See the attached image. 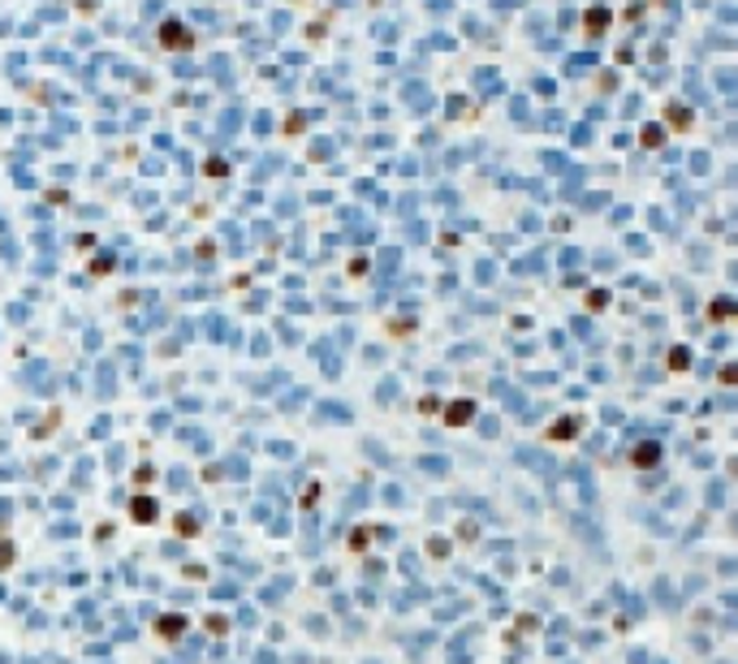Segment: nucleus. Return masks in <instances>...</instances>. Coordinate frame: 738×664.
I'll use <instances>...</instances> for the list:
<instances>
[{"mask_svg": "<svg viewBox=\"0 0 738 664\" xmlns=\"http://www.w3.org/2000/svg\"><path fill=\"white\" fill-rule=\"evenodd\" d=\"M635 457H639V462H656V444H643Z\"/></svg>", "mask_w": 738, "mask_h": 664, "instance_id": "1", "label": "nucleus"}]
</instances>
